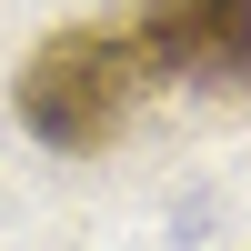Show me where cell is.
<instances>
[{"label": "cell", "mask_w": 251, "mask_h": 251, "mask_svg": "<svg viewBox=\"0 0 251 251\" xmlns=\"http://www.w3.org/2000/svg\"><path fill=\"white\" fill-rule=\"evenodd\" d=\"M141 60L201 91H251V0H141Z\"/></svg>", "instance_id": "obj_2"}, {"label": "cell", "mask_w": 251, "mask_h": 251, "mask_svg": "<svg viewBox=\"0 0 251 251\" xmlns=\"http://www.w3.org/2000/svg\"><path fill=\"white\" fill-rule=\"evenodd\" d=\"M141 80H151V60H141L131 30H50L20 60V121L50 151H100L131 121Z\"/></svg>", "instance_id": "obj_1"}]
</instances>
